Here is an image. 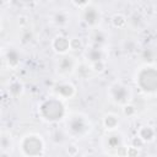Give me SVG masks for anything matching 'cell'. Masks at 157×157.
<instances>
[{"mask_svg":"<svg viewBox=\"0 0 157 157\" xmlns=\"http://www.w3.org/2000/svg\"><path fill=\"white\" fill-rule=\"evenodd\" d=\"M70 43H71V50H81L83 48V42L80 37H71Z\"/></svg>","mask_w":157,"mask_h":157,"instance_id":"28","label":"cell"},{"mask_svg":"<svg viewBox=\"0 0 157 157\" xmlns=\"http://www.w3.org/2000/svg\"><path fill=\"white\" fill-rule=\"evenodd\" d=\"M88 44L102 47V48H108V44H109V33L105 29L101 28V27H96V28L90 29V33H88Z\"/></svg>","mask_w":157,"mask_h":157,"instance_id":"13","label":"cell"},{"mask_svg":"<svg viewBox=\"0 0 157 157\" xmlns=\"http://www.w3.org/2000/svg\"><path fill=\"white\" fill-rule=\"evenodd\" d=\"M36 0H18V2H21L22 5H31L32 2H34Z\"/></svg>","mask_w":157,"mask_h":157,"instance_id":"32","label":"cell"},{"mask_svg":"<svg viewBox=\"0 0 157 157\" xmlns=\"http://www.w3.org/2000/svg\"><path fill=\"white\" fill-rule=\"evenodd\" d=\"M129 1H136V0H129Z\"/></svg>","mask_w":157,"mask_h":157,"instance_id":"35","label":"cell"},{"mask_svg":"<svg viewBox=\"0 0 157 157\" xmlns=\"http://www.w3.org/2000/svg\"><path fill=\"white\" fill-rule=\"evenodd\" d=\"M145 145H146V144H145V142H144V141H142L137 135H136V136H134V137L131 139V141H130V146H132V147L137 148L139 151H140V150H142Z\"/></svg>","mask_w":157,"mask_h":157,"instance_id":"29","label":"cell"},{"mask_svg":"<svg viewBox=\"0 0 157 157\" xmlns=\"http://www.w3.org/2000/svg\"><path fill=\"white\" fill-rule=\"evenodd\" d=\"M136 135L145 142V144H151L155 141L156 136H157V130L148 124H144L141 126H139V129L136 130Z\"/></svg>","mask_w":157,"mask_h":157,"instance_id":"17","label":"cell"},{"mask_svg":"<svg viewBox=\"0 0 157 157\" xmlns=\"http://www.w3.org/2000/svg\"><path fill=\"white\" fill-rule=\"evenodd\" d=\"M50 22L56 28H66L71 22L70 12L64 9H58L50 15Z\"/></svg>","mask_w":157,"mask_h":157,"instance_id":"14","label":"cell"},{"mask_svg":"<svg viewBox=\"0 0 157 157\" xmlns=\"http://www.w3.org/2000/svg\"><path fill=\"white\" fill-rule=\"evenodd\" d=\"M107 59H108L107 48L88 44L83 49V60L87 61L88 64H93L97 61H107Z\"/></svg>","mask_w":157,"mask_h":157,"instance_id":"10","label":"cell"},{"mask_svg":"<svg viewBox=\"0 0 157 157\" xmlns=\"http://www.w3.org/2000/svg\"><path fill=\"white\" fill-rule=\"evenodd\" d=\"M70 1H71V4H72L76 9H78V10H82V9H85L86 6H88L90 4H92L91 0H70Z\"/></svg>","mask_w":157,"mask_h":157,"instance_id":"30","label":"cell"},{"mask_svg":"<svg viewBox=\"0 0 157 157\" xmlns=\"http://www.w3.org/2000/svg\"><path fill=\"white\" fill-rule=\"evenodd\" d=\"M145 25V18L140 12H132L128 17V26L132 27L134 29H140Z\"/></svg>","mask_w":157,"mask_h":157,"instance_id":"22","label":"cell"},{"mask_svg":"<svg viewBox=\"0 0 157 157\" xmlns=\"http://www.w3.org/2000/svg\"><path fill=\"white\" fill-rule=\"evenodd\" d=\"M140 59H141L142 64H156V61H157V52L155 50V48L146 47V48L141 49Z\"/></svg>","mask_w":157,"mask_h":157,"instance_id":"19","label":"cell"},{"mask_svg":"<svg viewBox=\"0 0 157 157\" xmlns=\"http://www.w3.org/2000/svg\"><path fill=\"white\" fill-rule=\"evenodd\" d=\"M110 25L115 29H124L128 27V16L121 12H117L110 17Z\"/></svg>","mask_w":157,"mask_h":157,"instance_id":"20","label":"cell"},{"mask_svg":"<svg viewBox=\"0 0 157 157\" xmlns=\"http://www.w3.org/2000/svg\"><path fill=\"white\" fill-rule=\"evenodd\" d=\"M36 1H38V2H45L47 0H36Z\"/></svg>","mask_w":157,"mask_h":157,"instance_id":"34","label":"cell"},{"mask_svg":"<svg viewBox=\"0 0 157 157\" xmlns=\"http://www.w3.org/2000/svg\"><path fill=\"white\" fill-rule=\"evenodd\" d=\"M78 63L80 61L71 54L60 55L56 61V66H55L56 74L61 78H67L71 75H75V70H76Z\"/></svg>","mask_w":157,"mask_h":157,"instance_id":"9","label":"cell"},{"mask_svg":"<svg viewBox=\"0 0 157 157\" xmlns=\"http://www.w3.org/2000/svg\"><path fill=\"white\" fill-rule=\"evenodd\" d=\"M94 74H103L107 70V61H97L93 64H90Z\"/></svg>","mask_w":157,"mask_h":157,"instance_id":"27","label":"cell"},{"mask_svg":"<svg viewBox=\"0 0 157 157\" xmlns=\"http://www.w3.org/2000/svg\"><path fill=\"white\" fill-rule=\"evenodd\" d=\"M15 150V139L10 130L2 129L0 132V156H11Z\"/></svg>","mask_w":157,"mask_h":157,"instance_id":"12","label":"cell"},{"mask_svg":"<svg viewBox=\"0 0 157 157\" xmlns=\"http://www.w3.org/2000/svg\"><path fill=\"white\" fill-rule=\"evenodd\" d=\"M66 153H67L69 156H76V155H78V147H77L75 144L67 145V147H66Z\"/></svg>","mask_w":157,"mask_h":157,"instance_id":"31","label":"cell"},{"mask_svg":"<svg viewBox=\"0 0 157 157\" xmlns=\"http://www.w3.org/2000/svg\"><path fill=\"white\" fill-rule=\"evenodd\" d=\"M107 97L113 104L123 107L131 102L132 91L126 83L121 81H114L107 87Z\"/></svg>","mask_w":157,"mask_h":157,"instance_id":"5","label":"cell"},{"mask_svg":"<svg viewBox=\"0 0 157 157\" xmlns=\"http://www.w3.org/2000/svg\"><path fill=\"white\" fill-rule=\"evenodd\" d=\"M50 48L56 55H66L71 52V43H70V37L65 34H56L53 37L50 42Z\"/></svg>","mask_w":157,"mask_h":157,"instance_id":"11","label":"cell"},{"mask_svg":"<svg viewBox=\"0 0 157 157\" xmlns=\"http://www.w3.org/2000/svg\"><path fill=\"white\" fill-rule=\"evenodd\" d=\"M69 135L66 134L65 129H55L53 132H52V141L56 145H61L64 144L66 140H67Z\"/></svg>","mask_w":157,"mask_h":157,"instance_id":"23","label":"cell"},{"mask_svg":"<svg viewBox=\"0 0 157 157\" xmlns=\"http://www.w3.org/2000/svg\"><path fill=\"white\" fill-rule=\"evenodd\" d=\"M23 54L18 47L9 44L7 47H2V63L9 70H16L22 64Z\"/></svg>","mask_w":157,"mask_h":157,"instance_id":"8","label":"cell"},{"mask_svg":"<svg viewBox=\"0 0 157 157\" xmlns=\"http://www.w3.org/2000/svg\"><path fill=\"white\" fill-rule=\"evenodd\" d=\"M102 126L107 132L115 131L120 126V118L115 113H105L102 118Z\"/></svg>","mask_w":157,"mask_h":157,"instance_id":"16","label":"cell"},{"mask_svg":"<svg viewBox=\"0 0 157 157\" xmlns=\"http://www.w3.org/2000/svg\"><path fill=\"white\" fill-rule=\"evenodd\" d=\"M121 112H123V115L124 117H126V118H134L137 114V108L130 102V103H126L125 105L121 107Z\"/></svg>","mask_w":157,"mask_h":157,"instance_id":"24","label":"cell"},{"mask_svg":"<svg viewBox=\"0 0 157 157\" xmlns=\"http://www.w3.org/2000/svg\"><path fill=\"white\" fill-rule=\"evenodd\" d=\"M17 150L18 153L25 157L44 156L47 150L45 139L38 132H26L20 137L17 142Z\"/></svg>","mask_w":157,"mask_h":157,"instance_id":"4","label":"cell"},{"mask_svg":"<svg viewBox=\"0 0 157 157\" xmlns=\"http://www.w3.org/2000/svg\"><path fill=\"white\" fill-rule=\"evenodd\" d=\"M81 20L85 23V26L88 27L90 29L99 27L103 20V13L101 7L94 4H90L88 6L81 10Z\"/></svg>","mask_w":157,"mask_h":157,"instance_id":"7","label":"cell"},{"mask_svg":"<svg viewBox=\"0 0 157 157\" xmlns=\"http://www.w3.org/2000/svg\"><path fill=\"white\" fill-rule=\"evenodd\" d=\"M0 1H1V6H2V7H5V6L10 5L12 0H0Z\"/></svg>","mask_w":157,"mask_h":157,"instance_id":"33","label":"cell"},{"mask_svg":"<svg viewBox=\"0 0 157 157\" xmlns=\"http://www.w3.org/2000/svg\"><path fill=\"white\" fill-rule=\"evenodd\" d=\"M123 49L126 53H135L137 50V43L134 38H126V40L123 43Z\"/></svg>","mask_w":157,"mask_h":157,"instance_id":"25","label":"cell"},{"mask_svg":"<svg viewBox=\"0 0 157 157\" xmlns=\"http://www.w3.org/2000/svg\"><path fill=\"white\" fill-rule=\"evenodd\" d=\"M134 82L139 91L147 96H157V65L142 64L134 72Z\"/></svg>","mask_w":157,"mask_h":157,"instance_id":"3","label":"cell"},{"mask_svg":"<svg viewBox=\"0 0 157 157\" xmlns=\"http://www.w3.org/2000/svg\"><path fill=\"white\" fill-rule=\"evenodd\" d=\"M93 72L91 65L87 63V61H83V63H78L76 70H75V75L78 77V78H82V80H87L91 74Z\"/></svg>","mask_w":157,"mask_h":157,"instance_id":"21","label":"cell"},{"mask_svg":"<svg viewBox=\"0 0 157 157\" xmlns=\"http://www.w3.org/2000/svg\"><path fill=\"white\" fill-rule=\"evenodd\" d=\"M64 129L70 139L72 140H83L91 135L93 131V123L90 117L82 112L69 113L64 120Z\"/></svg>","mask_w":157,"mask_h":157,"instance_id":"2","label":"cell"},{"mask_svg":"<svg viewBox=\"0 0 157 157\" xmlns=\"http://www.w3.org/2000/svg\"><path fill=\"white\" fill-rule=\"evenodd\" d=\"M52 94L64 101H70L76 97L77 87L74 82L67 78H61L52 86Z\"/></svg>","mask_w":157,"mask_h":157,"instance_id":"6","label":"cell"},{"mask_svg":"<svg viewBox=\"0 0 157 157\" xmlns=\"http://www.w3.org/2000/svg\"><path fill=\"white\" fill-rule=\"evenodd\" d=\"M23 92H25V85H23L22 81L15 78V80L9 82V85H7V94L11 98L17 99L23 94Z\"/></svg>","mask_w":157,"mask_h":157,"instance_id":"18","label":"cell"},{"mask_svg":"<svg viewBox=\"0 0 157 157\" xmlns=\"http://www.w3.org/2000/svg\"><path fill=\"white\" fill-rule=\"evenodd\" d=\"M33 39V33L28 27H22L21 28V42L23 44L31 43Z\"/></svg>","mask_w":157,"mask_h":157,"instance_id":"26","label":"cell"},{"mask_svg":"<svg viewBox=\"0 0 157 157\" xmlns=\"http://www.w3.org/2000/svg\"><path fill=\"white\" fill-rule=\"evenodd\" d=\"M104 147L109 150H118V148H124L125 147V140L124 135L119 132L118 130L108 132V136L104 140Z\"/></svg>","mask_w":157,"mask_h":157,"instance_id":"15","label":"cell"},{"mask_svg":"<svg viewBox=\"0 0 157 157\" xmlns=\"http://www.w3.org/2000/svg\"><path fill=\"white\" fill-rule=\"evenodd\" d=\"M66 101L58 98L55 96H50L43 98L37 105V114L39 119L47 124H58L64 121L69 114Z\"/></svg>","mask_w":157,"mask_h":157,"instance_id":"1","label":"cell"}]
</instances>
